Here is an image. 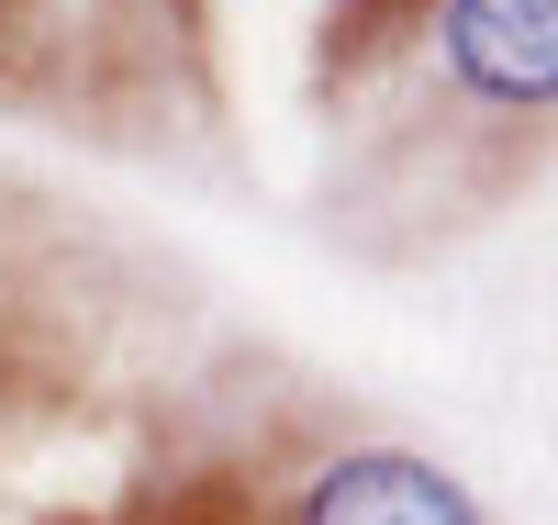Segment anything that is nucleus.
<instances>
[{
    "label": "nucleus",
    "instance_id": "1",
    "mask_svg": "<svg viewBox=\"0 0 558 525\" xmlns=\"http://www.w3.org/2000/svg\"><path fill=\"white\" fill-rule=\"evenodd\" d=\"M425 68L470 123H492L502 146H536L558 112V0H425Z\"/></svg>",
    "mask_w": 558,
    "mask_h": 525
},
{
    "label": "nucleus",
    "instance_id": "2",
    "mask_svg": "<svg viewBox=\"0 0 558 525\" xmlns=\"http://www.w3.org/2000/svg\"><path fill=\"white\" fill-rule=\"evenodd\" d=\"M291 525H492V503L458 481V469H436L425 448L357 437V448L313 458L291 481Z\"/></svg>",
    "mask_w": 558,
    "mask_h": 525
}]
</instances>
